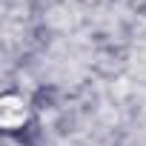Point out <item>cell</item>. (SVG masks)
Returning <instances> with one entry per match:
<instances>
[]
</instances>
